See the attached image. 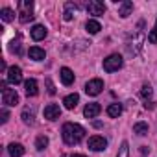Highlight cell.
<instances>
[{
    "label": "cell",
    "instance_id": "7",
    "mask_svg": "<svg viewBox=\"0 0 157 157\" xmlns=\"http://www.w3.org/2000/svg\"><path fill=\"white\" fill-rule=\"evenodd\" d=\"M2 104L8 107H15L19 104V94L13 89H8L6 93H2Z\"/></svg>",
    "mask_w": 157,
    "mask_h": 157
},
{
    "label": "cell",
    "instance_id": "29",
    "mask_svg": "<svg viewBox=\"0 0 157 157\" xmlns=\"http://www.w3.org/2000/svg\"><path fill=\"white\" fill-rule=\"evenodd\" d=\"M8 118H10L8 109H2V124H6V122H8Z\"/></svg>",
    "mask_w": 157,
    "mask_h": 157
},
{
    "label": "cell",
    "instance_id": "28",
    "mask_svg": "<svg viewBox=\"0 0 157 157\" xmlns=\"http://www.w3.org/2000/svg\"><path fill=\"white\" fill-rule=\"evenodd\" d=\"M46 87H48V93H50V94H56V87H54L52 80H46Z\"/></svg>",
    "mask_w": 157,
    "mask_h": 157
},
{
    "label": "cell",
    "instance_id": "26",
    "mask_svg": "<svg viewBox=\"0 0 157 157\" xmlns=\"http://www.w3.org/2000/svg\"><path fill=\"white\" fill-rule=\"evenodd\" d=\"M117 157H129V146H128L126 140L120 144V150H118V155Z\"/></svg>",
    "mask_w": 157,
    "mask_h": 157
},
{
    "label": "cell",
    "instance_id": "2",
    "mask_svg": "<svg viewBox=\"0 0 157 157\" xmlns=\"http://www.w3.org/2000/svg\"><path fill=\"white\" fill-rule=\"evenodd\" d=\"M122 65H124V59L118 54H111L104 59V70L105 72H117L118 68H122Z\"/></svg>",
    "mask_w": 157,
    "mask_h": 157
},
{
    "label": "cell",
    "instance_id": "19",
    "mask_svg": "<svg viewBox=\"0 0 157 157\" xmlns=\"http://www.w3.org/2000/svg\"><path fill=\"white\" fill-rule=\"evenodd\" d=\"M0 19H2L4 22H11L15 19V11L11 8H2L0 10Z\"/></svg>",
    "mask_w": 157,
    "mask_h": 157
},
{
    "label": "cell",
    "instance_id": "18",
    "mask_svg": "<svg viewBox=\"0 0 157 157\" xmlns=\"http://www.w3.org/2000/svg\"><path fill=\"white\" fill-rule=\"evenodd\" d=\"M85 30H87L89 33H93V35H94V33H98V32L102 30V26H100V22H98V21L89 19V21H87V24H85Z\"/></svg>",
    "mask_w": 157,
    "mask_h": 157
},
{
    "label": "cell",
    "instance_id": "20",
    "mask_svg": "<svg viewBox=\"0 0 157 157\" xmlns=\"http://www.w3.org/2000/svg\"><path fill=\"white\" fill-rule=\"evenodd\" d=\"M107 115H109L111 118H118V117L122 115V105H120V104H111V105L107 107Z\"/></svg>",
    "mask_w": 157,
    "mask_h": 157
},
{
    "label": "cell",
    "instance_id": "32",
    "mask_svg": "<svg viewBox=\"0 0 157 157\" xmlns=\"http://www.w3.org/2000/svg\"><path fill=\"white\" fill-rule=\"evenodd\" d=\"M70 157H85V155H82V153H72Z\"/></svg>",
    "mask_w": 157,
    "mask_h": 157
},
{
    "label": "cell",
    "instance_id": "24",
    "mask_svg": "<svg viewBox=\"0 0 157 157\" xmlns=\"http://www.w3.org/2000/svg\"><path fill=\"white\" fill-rule=\"evenodd\" d=\"M72 10L76 11V6H74L72 2H68V4H67V10H65V13H63V19H65V21H72V15H74Z\"/></svg>",
    "mask_w": 157,
    "mask_h": 157
},
{
    "label": "cell",
    "instance_id": "8",
    "mask_svg": "<svg viewBox=\"0 0 157 157\" xmlns=\"http://www.w3.org/2000/svg\"><path fill=\"white\" fill-rule=\"evenodd\" d=\"M87 11H89V15L100 17V15L105 13V6H104V2H98V0H91V2L87 4Z\"/></svg>",
    "mask_w": 157,
    "mask_h": 157
},
{
    "label": "cell",
    "instance_id": "6",
    "mask_svg": "<svg viewBox=\"0 0 157 157\" xmlns=\"http://www.w3.org/2000/svg\"><path fill=\"white\" fill-rule=\"evenodd\" d=\"M8 82L13 83V85H19L22 82V70H21V67L13 65V67L8 68Z\"/></svg>",
    "mask_w": 157,
    "mask_h": 157
},
{
    "label": "cell",
    "instance_id": "14",
    "mask_svg": "<svg viewBox=\"0 0 157 157\" xmlns=\"http://www.w3.org/2000/svg\"><path fill=\"white\" fill-rule=\"evenodd\" d=\"M28 56H30V59H35V61H43V59L46 57V52H44L43 48H39V46H32V48L28 50Z\"/></svg>",
    "mask_w": 157,
    "mask_h": 157
},
{
    "label": "cell",
    "instance_id": "27",
    "mask_svg": "<svg viewBox=\"0 0 157 157\" xmlns=\"http://www.w3.org/2000/svg\"><path fill=\"white\" fill-rule=\"evenodd\" d=\"M148 41H150V43H153V44L157 43V32H155V30H151V32H150V35H148Z\"/></svg>",
    "mask_w": 157,
    "mask_h": 157
},
{
    "label": "cell",
    "instance_id": "4",
    "mask_svg": "<svg viewBox=\"0 0 157 157\" xmlns=\"http://www.w3.org/2000/svg\"><path fill=\"white\" fill-rule=\"evenodd\" d=\"M102 89H104V82L98 80V78H96V80H91V82L85 83V93H87L89 96H96V94H100Z\"/></svg>",
    "mask_w": 157,
    "mask_h": 157
},
{
    "label": "cell",
    "instance_id": "30",
    "mask_svg": "<svg viewBox=\"0 0 157 157\" xmlns=\"http://www.w3.org/2000/svg\"><path fill=\"white\" fill-rule=\"evenodd\" d=\"M11 50L13 52H19V41H11Z\"/></svg>",
    "mask_w": 157,
    "mask_h": 157
},
{
    "label": "cell",
    "instance_id": "31",
    "mask_svg": "<svg viewBox=\"0 0 157 157\" xmlns=\"http://www.w3.org/2000/svg\"><path fill=\"white\" fill-rule=\"evenodd\" d=\"M140 151H142V153H150V148H148V146H142Z\"/></svg>",
    "mask_w": 157,
    "mask_h": 157
},
{
    "label": "cell",
    "instance_id": "15",
    "mask_svg": "<svg viewBox=\"0 0 157 157\" xmlns=\"http://www.w3.org/2000/svg\"><path fill=\"white\" fill-rule=\"evenodd\" d=\"M8 151H10V157H22L24 155V146L19 144V142H11L8 146Z\"/></svg>",
    "mask_w": 157,
    "mask_h": 157
},
{
    "label": "cell",
    "instance_id": "11",
    "mask_svg": "<svg viewBox=\"0 0 157 157\" xmlns=\"http://www.w3.org/2000/svg\"><path fill=\"white\" fill-rule=\"evenodd\" d=\"M131 11H133V2H129V0H124V2L118 4V15H120L122 19L129 17Z\"/></svg>",
    "mask_w": 157,
    "mask_h": 157
},
{
    "label": "cell",
    "instance_id": "22",
    "mask_svg": "<svg viewBox=\"0 0 157 157\" xmlns=\"http://www.w3.org/2000/svg\"><path fill=\"white\" fill-rule=\"evenodd\" d=\"M22 120H24V124H30V126H33V124H35L33 111H28V109H24V111H22Z\"/></svg>",
    "mask_w": 157,
    "mask_h": 157
},
{
    "label": "cell",
    "instance_id": "12",
    "mask_svg": "<svg viewBox=\"0 0 157 157\" xmlns=\"http://www.w3.org/2000/svg\"><path fill=\"white\" fill-rule=\"evenodd\" d=\"M59 76H61L63 85H72V83H74V72H72L70 68L63 67V68H61V72H59Z\"/></svg>",
    "mask_w": 157,
    "mask_h": 157
},
{
    "label": "cell",
    "instance_id": "13",
    "mask_svg": "<svg viewBox=\"0 0 157 157\" xmlns=\"http://www.w3.org/2000/svg\"><path fill=\"white\" fill-rule=\"evenodd\" d=\"M44 37H46V28L43 24H35L32 28V39L33 41H43Z\"/></svg>",
    "mask_w": 157,
    "mask_h": 157
},
{
    "label": "cell",
    "instance_id": "9",
    "mask_svg": "<svg viewBox=\"0 0 157 157\" xmlns=\"http://www.w3.org/2000/svg\"><path fill=\"white\" fill-rule=\"evenodd\" d=\"M61 117V109H59V105H56V104H48L46 107H44V118H48V120H57Z\"/></svg>",
    "mask_w": 157,
    "mask_h": 157
},
{
    "label": "cell",
    "instance_id": "16",
    "mask_svg": "<svg viewBox=\"0 0 157 157\" xmlns=\"http://www.w3.org/2000/svg\"><path fill=\"white\" fill-rule=\"evenodd\" d=\"M24 89H26V94L28 96H35L39 93V87H37V82L33 80V78H30V80L24 82Z\"/></svg>",
    "mask_w": 157,
    "mask_h": 157
},
{
    "label": "cell",
    "instance_id": "17",
    "mask_svg": "<svg viewBox=\"0 0 157 157\" xmlns=\"http://www.w3.org/2000/svg\"><path fill=\"white\" fill-rule=\"evenodd\" d=\"M78 102H80V94H76V93L65 96V100H63V104H65L67 109H74V107L78 105Z\"/></svg>",
    "mask_w": 157,
    "mask_h": 157
},
{
    "label": "cell",
    "instance_id": "1",
    "mask_svg": "<svg viewBox=\"0 0 157 157\" xmlns=\"http://www.w3.org/2000/svg\"><path fill=\"white\" fill-rule=\"evenodd\" d=\"M61 135H63V140H65L67 144L74 146V144H78V142H80V140L85 137V129H83L80 124L67 122V124L63 126V131H61Z\"/></svg>",
    "mask_w": 157,
    "mask_h": 157
},
{
    "label": "cell",
    "instance_id": "23",
    "mask_svg": "<svg viewBox=\"0 0 157 157\" xmlns=\"http://www.w3.org/2000/svg\"><path fill=\"white\" fill-rule=\"evenodd\" d=\"M48 146V137H44V135H39L37 139H35V148L41 151V150H44Z\"/></svg>",
    "mask_w": 157,
    "mask_h": 157
},
{
    "label": "cell",
    "instance_id": "33",
    "mask_svg": "<svg viewBox=\"0 0 157 157\" xmlns=\"http://www.w3.org/2000/svg\"><path fill=\"white\" fill-rule=\"evenodd\" d=\"M153 30H155V32H157V21H155V28H153Z\"/></svg>",
    "mask_w": 157,
    "mask_h": 157
},
{
    "label": "cell",
    "instance_id": "25",
    "mask_svg": "<svg viewBox=\"0 0 157 157\" xmlns=\"http://www.w3.org/2000/svg\"><path fill=\"white\" fill-rule=\"evenodd\" d=\"M151 94H153V89H151L150 85H142V89H140V96H142L144 100H148V98H151Z\"/></svg>",
    "mask_w": 157,
    "mask_h": 157
},
{
    "label": "cell",
    "instance_id": "21",
    "mask_svg": "<svg viewBox=\"0 0 157 157\" xmlns=\"http://www.w3.org/2000/svg\"><path fill=\"white\" fill-rule=\"evenodd\" d=\"M133 133H137V135H148V124L146 122H137L135 126H133Z\"/></svg>",
    "mask_w": 157,
    "mask_h": 157
},
{
    "label": "cell",
    "instance_id": "10",
    "mask_svg": "<svg viewBox=\"0 0 157 157\" xmlns=\"http://www.w3.org/2000/svg\"><path fill=\"white\" fill-rule=\"evenodd\" d=\"M100 111H102L100 104L93 102V104H87V105H85V109H83V115H85L87 118H94V117H98V115H100Z\"/></svg>",
    "mask_w": 157,
    "mask_h": 157
},
{
    "label": "cell",
    "instance_id": "5",
    "mask_svg": "<svg viewBox=\"0 0 157 157\" xmlns=\"http://www.w3.org/2000/svg\"><path fill=\"white\" fill-rule=\"evenodd\" d=\"M87 146H89L93 151H102V150H105V148H107V140H105L104 137H100V135H94V137H91V139H89Z\"/></svg>",
    "mask_w": 157,
    "mask_h": 157
},
{
    "label": "cell",
    "instance_id": "3",
    "mask_svg": "<svg viewBox=\"0 0 157 157\" xmlns=\"http://www.w3.org/2000/svg\"><path fill=\"white\" fill-rule=\"evenodd\" d=\"M32 10H33V2L32 0H24V2H19V21L22 24L33 21V15H32Z\"/></svg>",
    "mask_w": 157,
    "mask_h": 157
}]
</instances>
